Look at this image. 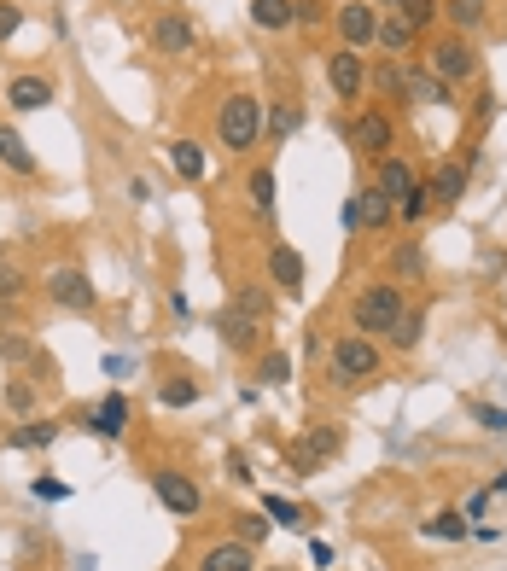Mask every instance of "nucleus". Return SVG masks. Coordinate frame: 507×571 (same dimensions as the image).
Masks as SVG:
<instances>
[{
  "instance_id": "obj_1",
  "label": "nucleus",
  "mask_w": 507,
  "mask_h": 571,
  "mask_svg": "<svg viewBox=\"0 0 507 571\" xmlns=\"http://www.w3.org/2000/svg\"><path fill=\"white\" fill-rule=\"evenodd\" d=\"M327 373H333V385L356 391V385H368V379L385 373V350H379L373 338H362V333H344L333 350H327Z\"/></svg>"
},
{
  "instance_id": "obj_2",
  "label": "nucleus",
  "mask_w": 507,
  "mask_h": 571,
  "mask_svg": "<svg viewBox=\"0 0 507 571\" xmlns=\"http://www.w3.org/2000/svg\"><path fill=\"white\" fill-rule=\"evenodd\" d=\"M403 309L408 303H403V286H397V280H373V286H362V292L350 298V333H362V338L391 333V321H397Z\"/></svg>"
},
{
  "instance_id": "obj_3",
  "label": "nucleus",
  "mask_w": 507,
  "mask_h": 571,
  "mask_svg": "<svg viewBox=\"0 0 507 571\" xmlns=\"http://www.w3.org/2000/svg\"><path fill=\"white\" fill-rule=\"evenodd\" d=\"M257 135H263V100L257 94H228L222 111H216V146L245 158L257 146Z\"/></svg>"
},
{
  "instance_id": "obj_4",
  "label": "nucleus",
  "mask_w": 507,
  "mask_h": 571,
  "mask_svg": "<svg viewBox=\"0 0 507 571\" xmlns=\"http://www.w3.org/2000/svg\"><path fill=\"white\" fill-rule=\"evenodd\" d=\"M426 70L449 82V88H461V82H478V53L467 35H438L432 41V53H426Z\"/></svg>"
},
{
  "instance_id": "obj_5",
  "label": "nucleus",
  "mask_w": 507,
  "mask_h": 571,
  "mask_svg": "<svg viewBox=\"0 0 507 571\" xmlns=\"http://www.w3.org/2000/svg\"><path fill=\"white\" fill-rule=\"evenodd\" d=\"M344 140H350L362 158H391V152H397V123H391V111L368 105V111H356V117H350Z\"/></svg>"
},
{
  "instance_id": "obj_6",
  "label": "nucleus",
  "mask_w": 507,
  "mask_h": 571,
  "mask_svg": "<svg viewBox=\"0 0 507 571\" xmlns=\"http://www.w3.org/2000/svg\"><path fill=\"white\" fill-rule=\"evenodd\" d=\"M333 24H338V41L362 53V47H373V41H379V6H373V0H338V6H333Z\"/></svg>"
},
{
  "instance_id": "obj_7",
  "label": "nucleus",
  "mask_w": 507,
  "mask_h": 571,
  "mask_svg": "<svg viewBox=\"0 0 507 571\" xmlns=\"http://www.w3.org/2000/svg\"><path fill=\"white\" fill-rule=\"evenodd\" d=\"M47 298L59 309H70V315H94L100 309V292H94V280L82 269H53L47 274Z\"/></svg>"
},
{
  "instance_id": "obj_8",
  "label": "nucleus",
  "mask_w": 507,
  "mask_h": 571,
  "mask_svg": "<svg viewBox=\"0 0 507 571\" xmlns=\"http://www.w3.org/2000/svg\"><path fill=\"white\" fill-rule=\"evenodd\" d=\"M152 490H158V502H164L175 519H193V513L204 507V490L187 478V472H175V467H158V472H152Z\"/></svg>"
},
{
  "instance_id": "obj_9",
  "label": "nucleus",
  "mask_w": 507,
  "mask_h": 571,
  "mask_svg": "<svg viewBox=\"0 0 507 571\" xmlns=\"http://www.w3.org/2000/svg\"><path fill=\"white\" fill-rule=\"evenodd\" d=\"M327 82H333L338 100H362V88H368V59H362L356 47L327 53Z\"/></svg>"
},
{
  "instance_id": "obj_10",
  "label": "nucleus",
  "mask_w": 507,
  "mask_h": 571,
  "mask_svg": "<svg viewBox=\"0 0 507 571\" xmlns=\"http://www.w3.org/2000/svg\"><path fill=\"white\" fill-rule=\"evenodd\" d=\"M152 47H158L164 59H187V53L199 47V30H193L181 12H164V18L152 24Z\"/></svg>"
},
{
  "instance_id": "obj_11",
  "label": "nucleus",
  "mask_w": 507,
  "mask_h": 571,
  "mask_svg": "<svg viewBox=\"0 0 507 571\" xmlns=\"http://www.w3.org/2000/svg\"><path fill=\"white\" fill-rule=\"evenodd\" d=\"M467 175H473V169L455 164V158H449V164H438L432 175H426V193H432V204H438V210L461 204V199H467Z\"/></svg>"
},
{
  "instance_id": "obj_12",
  "label": "nucleus",
  "mask_w": 507,
  "mask_h": 571,
  "mask_svg": "<svg viewBox=\"0 0 507 571\" xmlns=\"http://www.w3.org/2000/svg\"><path fill=\"white\" fill-rule=\"evenodd\" d=\"M251 566H257V548H251V542H239V537L204 548V560H199V571H251Z\"/></svg>"
},
{
  "instance_id": "obj_13",
  "label": "nucleus",
  "mask_w": 507,
  "mask_h": 571,
  "mask_svg": "<svg viewBox=\"0 0 507 571\" xmlns=\"http://www.w3.org/2000/svg\"><path fill=\"white\" fill-rule=\"evenodd\" d=\"M403 100L408 105H443V111H449V105H461V100H455V88H449V82H438L432 70H408Z\"/></svg>"
},
{
  "instance_id": "obj_14",
  "label": "nucleus",
  "mask_w": 507,
  "mask_h": 571,
  "mask_svg": "<svg viewBox=\"0 0 507 571\" xmlns=\"http://www.w3.org/2000/svg\"><path fill=\"white\" fill-rule=\"evenodd\" d=\"M269 280L286 292V298H298V292H304V257H298L292 245H274L269 251Z\"/></svg>"
},
{
  "instance_id": "obj_15",
  "label": "nucleus",
  "mask_w": 507,
  "mask_h": 571,
  "mask_svg": "<svg viewBox=\"0 0 507 571\" xmlns=\"http://www.w3.org/2000/svg\"><path fill=\"white\" fill-rule=\"evenodd\" d=\"M123 426H129V403H123V391L100 397V408L88 414V432H100L105 443H117V437H123Z\"/></svg>"
},
{
  "instance_id": "obj_16",
  "label": "nucleus",
  "mask_w": 507,
  "mask_h": 571,
  "mask_svg": "<svg viewBox=\"0 0 507 571\" xmlns=\"http://www.w3.org/2000/svg\"><path fill=\"white\" fill-rule=\"evenodd\" d=\"M414 41H420L414 24H403L397 12H379V41H373V47H385L391 59H403V53H414Z\"/></svg>"
},
{
  "instance_id": "obj_17",
  "label": "nucleus",
  "mask_w": 507,
  "mask_h": 571,
  "mask_svg": "<svg viewBox=\"0 0 507 571\" xmlns=\"http://www.w3.org/2000/svg\"><path fill=\"white\" fill-rule=\"evenodd\" d=\"M47 100H53V82L47 76H12V88H6L12 111H41Z\"/></svg>"
},
{
  "instance_id": "obj_18",
  "label": "nucleus",
  "mask_w": 507,
  "mask_h": 571,
  "mask_svg": "<svg viewBox=\"0 0 507 571\" xmlns=\"http://www.w3.org/2000/svg\"><path fill=\"white\" fill-rule=\"evenodd\" d=\"M414 181H420V175H414V169H408L403 158H397V152H391V158H379V175H373V187H379V193H385L391 204L403 199Z\"/></svg>"
},
{
  "instance_id": "obj_19",
  "label": "nucleus",
  "mask_w": 507,
  "mask_h": 571,
  "mask_svg": "<svg viewBox=\"0 0 507 571\" xmlns=\"http://www.w3.org/2000/svg\"><path fill=\"white\" fill-rule=\"evenodd\" d=\"M438 18H449L455 35H473V30H484L490 6H484V0H438Z\"/></svg>"
},
{
  "instance_id": "obj_20",
  "label": "nucleus",
  "mask_w": 507,
  "mask_h": 571,
  "mask_svg": "<svg viewBox=\"0 0 507 571\" xmlns=\"http://www.w3.org/2000/svg\"><path fill=\"white\" fill-rule=\"evenodd\" d=\"M222 344L228 350H257V338H263V321H251V315H234V309H222Z\"/></svg>"
},
{
  "instance_id": "obj_21",
  "label": "nucleus",
  "mask_w": 507,
  "mask_h": 571,
  "mask_svg": "<svg viewBox=\"0 0 507 571\" xmlns=\"http://www.w3.org/2000/svg\"><path fill=\"white\" fill-rule=\"evenodd\" d=\"M368 82H373V94H385V100H403V88H408V70H403V59H379V65L368 70Z\"/></svg>"
},
{
  "instance_id": "obj_22",
  "label": "nucleus",
  "mask_w": 507,
  "mask_h": 571,
  "mask_svg": "<svg viewBox=\"0 0 507 571\" xmlns=\"http://www.w3.org/2000/svg\"><path fill=\"white\" fill-rule=\"evenodd\" d=\"M0 164L6 169H18V175H35V152L30 146H24V135H18V129H6V123H0Z\"/></svg>"
},
{
  "instance_id": "obj_23",
  "label": "nucleus",
  "mask_w": 507,
  "mask_h": 571,
  "mask_svg": "<svg viewBox=\"0 0 507 571\" xmlns=\"http://www.w3.org/2000/svg\"><path fill=\"white\" fill-rule=\"evenodd\" d=\"M432 210H438V204H432V193H426V181H414L403 199H397V222H403V228H420Z\"/></svg>"
},
{
  "instance_id": "obj_24",
  "label": "nucleus",
  "mask_w": 507,
  "mask_h": 571,
  "mask_svg": "<svg viewBox=\"0 0 507 571\" xmlns=\"http://www.w3.org/2000/svg\"><path fill=\"white\" fill-rule=\"evenodd\" d=\"M356 210H362V228H385V222H397V204L385 199L379 187H362V193H356Z\"/></svg>"
},
{
  "instance_id": "obj_25",
  "label": "nucleus",
  "mask_w": 507,
  "mask_h": 571,
  "mask_svg": "<svg viewBox=\"0 0 507 571\" xmlns=\"http://www.w3.org/2000/svg\"><path fill=\"white\" fill-rule=\"evenodd\" d=\"M169 164H175L181 181H199L204 175V146L199 140H169Z\"/></svg>"
},
{
  "instance_id": "obj_26",
  "label": "nucleus",
  "mask_w": 507,
  "mask_h": 571,
  "mask_svg": "<svg viewBox=\"0 0 507 571\" xmlns=\"http://www.w3.org/2000/svg\"><path fill=\"white\" fill-rule=\"evenodd\" d=\"M251 24L257 30H292V0H251Z\"/></svg>"
},
{
  "instance_id": "obj_27",
  "label": "nucleus",
  "mask_w": 507,
  "mask_h": 571,
  "mask_svg": "<svg viewBox=\"0 0 507 571\" xmlns=\"http://www.w3.org/2000/svg\"><path fill=\"white\" fill-rule=\"evenodd\" d=\"M420 338H426V315H420V309H403V315L391 321V350H420Z\"/></svg>"
},
{
  "instance_id": "obj_28",
  "label": "nucleus",
  "mask_w": 507,
  "mask_h": 571,
  "mask_svg": "<svg viewBox=\"0 0 507 571\" xmlns=\"http://www.w3.org/2000/svg\"><path fill=\"white\" fill-rule=\"evenodd\" d=\"M234 315H251V321H269V309H274V298H269V286H234V303H228Z\"/></svg>"
},
{
  "instance_id": "obj_29",
  "label": "nucleus",
  "mask_w": 507,
  "mask_h": 571,
  "mask_svg": "<svg viewBox=\"0 0 507 571\" xmlns=\"http://www.w3.org/2000/svg\"><path fill=\"white\" fill-rule=\"evenodd\" d=\"M53 437H59V420H41V414H30V420L12 432V443H18V449H53Z\"/></svg>"
},
{
  "instance_id": "obj_30",
  "label": "nucleus",
  "mask_w": 507,
  "mask_h": 571,
  "mask_svg": "<svg viewBox=\"0 0 507 571\" xmlns=\"http://www.w3.org/2000/svg\"><path fill=\"white\" fill-rule=\"evenodd\" d=\"M263 513H269V525H280V531H304L309 513L298 502H286V496H263Z\"/></svg>"
},
{
  "instance_id": "obj_31",
  "label": "nucleus",
  "mask_w": 507,
  "mask_h": 571,
  "mask_svg": "<svg viewBox=\"0 0 507 571\" xmlns=\"http://www.w3.org/2000/svg\"><path fill=\"white\" fill-rule=\"evenodd\" d=\"M420 531H426V537H443V542H467V531H473V525H467L461 513H438V519H426Z\"/></svg>"
},
{
  "instance_id": "obj_32",
  "label": "nucleus",
  "mask_w": 507,
  "mask_h": 571,
  "mask_svg": "<svg viewBox=\"0 0 507 571\" xmlns=\"http://www.w3.org/2000/svg\"><path fill=\"white\" fill-rule=\"evenodd\" d=\"M245 193H251V204H257L263 216H274V169H251V181H245Z\"/></svg>"
},
{
  "instance_id": "obj_33",
  "label": "nucleus",
  "mask_w": 507,
  "mask_h": 571,
  "mask_svg": "<svg viewBox=\"0 0 507 571\" xmlns=\"http://www.w3.org/2000/svg\"><path fill=\"white\" fill-rule=\"evenodd\" d=\"M257 379H263V385H286V379H292V356H286V350H269V356L257 362Z\"/></svg>"
},
{
  "instance_id": "obj_34",
  "label": "nucleus",
  "mask_w": 507,
  "mask_h": 571,
  "mask_svg": "<svg viewBox=\"0 0 507 571\" xmlns=\"http://www.w3.org/2000/svg\"><path fill=\"white\" fill-rule=\"evenodd\" d=\"M158 397H164V408H193L199 403V385H193V379H169Z\"/></svg>"
},
{
  "instance_id": "obj_35",
  "label": "nucleus",
  "mask_w": 507,
  "mask_h": 571,
  "mask_svg": "<svg viewBox=\"0 0 507 571\" xmlns=\"http://www.w3.org/2000/svg\"><path fill=\"white\" fill-rule=\"evenodd\" d=\"M397 274H403V280H414V274H426V251H420V239H408V245H397Z\"/></svg>"
},
{
  "instance_id": "obj_36",
  "label": "nucleus",
  "mask_w": 507,
  "mask_h": 571,
  "mask_svg": "<svg viewBox=\"0 0 507 571\" xmlns=\"http://www.w3.org/2000/svg\"><path fill=\"white\" fill-rule=\"evenodd\" d=\"M263 537H269V513H239V542H251V548H257Z\"/></svg>"
},
{
  "instance_id": "obj_37",
  "label": "nucleus",
  "mask_w": 507,
  "mask_h": 571,
  "mask_svg": "<svg viewBox=\"0 0 507 571\" xmlns=\"http://www.w3.org/2000/svg\"><path fill=\"white\" fill-rule=\"evenodd\" d=\"M473 420L484 432H507V408H496V403H473Z\"/></svg>"
},
{
  "instance_id": "obj_38",
  "label": "nucleus",
  "mask_w": 507,
  "mask_h": 571,
  "mask_svg": "<svg viewBox=\"0 0 507 571\" xmlns=\"http://www.w3.org/2000/svg\"><path fill=\"white\" fill-rule=\"evenodd\" d=\"M292 129H298V111H292V105H274V111H269V135L286 140Z\"/></svg>"
},
{
  "instance_id": "obj_39",
  "label": "nucleus",
  "mask_w": 507,
  "mask_h": 571,
  "mask_svg": "<svg viewBox=\"0 0 507 571\" xmlns=\"http://www.w3.org/2000/svg\"><path fill=\"white\" fill-rule=\"evenodd\" d=\"M292 18H298V24H309V30H315V24H321V18H327V0H292Z\"/></svg>"
},
{
  "instance_id": "obj_40",
  "label": "nucleus",
  "mask_w": 507,
  "mask_h": 571,
  "mask_svg": "<svg viewBox=\"0 0 507 571\" xmlns=\"http://www.w3.org/2000/svg\"><path fill=\"white\" fill-rule=\"evenodd\" d=\"M6 408L30 414V408H35V385H24V379H18V385H6Z\"/></svg>"
},
{
  "instance_id": "obj_41",
  "label": "nucleus",
  "mask_w": 507,
  "mask_h": 571,
  "mask_svg": "<svg viewBox=\"0 0 507 571\" xmlns=\"http://www.w3.org/2000/svg\"><path fill=\"white\" fill-rule=\"evenodd\" d=\"M30 490H35V496H41V502H65V496H70V490H65V484H59V478H35Z\"/></svg>"
},
{
  "instance_id": "obj_42",
  "label": "nucleus",
  "mask_w": 507,
  "mask_h": 571,
  "mask_svg": "<svg viewBox=\"0 0 507 571\" xmlns=\"http://www.w3.org/2000/svg\"><path fill=\"white\" fill-rule=\"evenodd\" d=\"M0 356H6V362H24V356H30V338L6 333V338H0Z\"/></svg>"
},
{
  "instance_id": "obj_43",
  "label": "nucleus",
  "mask_w": 507,
  "mask_h": 571,
  "mask_svg": "<svg viewBox=\"0 0 507 571\" xmlns=\"http://www.w3.org/2000/svg\"><path fill=\"white\" fill-rule=\"evenodd\" d=\"M18 24H24V12L0 0V41H12V35H18Z\"/></svg>"
},
{
  "instance_id": "obj_44",
  "label": "nucleus",
  "mask_w": 507,
  "mask_h": 571,
  "mask_svg": "<svg viewBox=\"0 0 507 571\" xmlns=\"http://www.w3.org/2000/svg\"><path fill=\"white\" fill-rule=\"evenodd\" d=\"M473 117H478V123H490V117H496V94H490V88H478V105H473Z\"/></svg>"
},
{
  "instance_id": "obj_45",
  "label": "nucleus",
  "mask_w": 507,
  "mask_h": 571,
  "mask_svg": "<svg viewBox=\"0 0 507 571\" xmlns=\"http://www.w3.org/2000/svg\"><path fill=\"white\" fill-rule=\"evenodd\" d=\"M309 560L327 571V566H333V542H321V537H315V542H309Z\"/></svg>"
},
{
  "instance_id": "obj_46",
  "label": "nucleus",
  "mask_w": 507,
  "mask_h": 571,
  "mask_svg": "<svg viewBox=\"0 0 507 571\" xmlns=\"http://www.w3.org/2000/svg\"><path fill=\"white\" fill-rule=\"evenodd\" d=\"M18 292H24V280L6 269V274H0V298H18Z\"/></svg>"
},
{
  "instance_id": "obj_47",
  "label": "nucleus",
  "mask_w": 507,
  "mask_h": 571,
  "mask_svg": "<svg viewBox=\"0 0 507 571\" xmlns=\"http://www.w3.org/2000/svg\"><path fill=\"white\" fill-rule=\"evenodd\" d=\"M484 507H490V490H478L473 502H467V513H461V519H467V525H473V519H478V513H484Z\"/></svg>"
},
{
  "instance_id": "obj_48",
  "label": "nucleus",
  "mask_w": 507,
  "mask_h": 571,
  "mask_svg": "<svg viewBox=\"0 0 507 571\" xmlns=\"http://www.w3.org/2000/svg\"><path fill=\"white\" fill-rule=\"evenodd\" d=\"M129 199L146 204V199H152V181H140V175H135V181H129Z\"/></svg>"
},
{
  "instance_id": "obj_49",
  "label": "nucleus",
  "mask_w": 507,
  "mask_h": 571,
  "mask_svg": "<svg viewBox=\"0 0 507 571\" xmlns=\"http://www.w3.org/2000/svg\"><path fill=\"white\" fill-rule=\"evenodd\" d=\"M490 496H507V467L496 472V484H490Z\"/></svg>"
},
{
  "instance_id": "obj_50",
  "label": "nucleus",
  "mask_w": 507,
  "mask_h": 571,
  "mask_svg": "<svg viewBox=\"0 0 507 571\" xmlns=\"http://www.w3.org/2000/svg\"><path fill=\"white\" fill-rule=\"evenodd\" d=\"M263 571H292V566H263Z\"/></svg>"
}]
</instances>
